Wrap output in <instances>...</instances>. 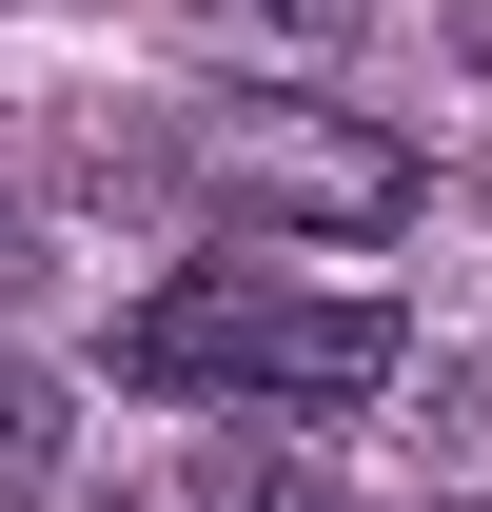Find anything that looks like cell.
Here are the masks:
<instances>
[{
  "instance_id": "1",
  "label": "cell",
  "mask_w": 492,
  "mask_h": 512,
  "mask_svg": "<svg viewBox=\"0 0 492 512\" xmlns=\"http://www.w3.org/2000/svg\"><path fill=\"white\" fill-rule=\"evenodd\" d=\"M394 296H296V276H256V256H197L119 316V375L138 394H256V414H355L394 394Z\"/></svg>"
},
{
  "instance_id": "2",
  "label": "cell",
  "mask_w": 492,
  "mask_h": 512,
  "mask_svg": "<svg viewBox=\"0 0 492 512\" xmlns=\"http://www.w3.org/2000/svg\"><path fill=\"white\" fill-rule=\"evenodd\" d=\"M197 197L217 217H276V237H394L414 217V138L335 119V99H256V119L197 138Z\"/></svg>"
},
{
  "instance_id": "3",
  "label": "cell",
  "mask_w": 492,
  "mask_h": 512,
  "mask_svg": "<svg viewBox=\"0 0 492 512\" xmlns=\"http://www.w3.org/2000/svg\"><path fill=\"white\" fill-rule=\"evenodd\" d=\"M178 512H335V473H315L296 434H197V473H178Z\"/></svg>"
},
{
  "instance_id": "4",
  "label": "cell",
  "mask_w": 492,
  "mask_h": 512,
  "mask_svg": "<svg viewBox=\"0 0 492 512\" xmlns=\"http://www.w3.org/2000/svg\"><path fill=\"white\" fill-rule=\"evenodd\" d=\"M60 473H79V394H60V375H0V493L60 512Z\"/></svg>"
},
{
  "instance_id": "5",
  "label": "cell",
  "mask_w": 492,
  "mask_h": 512,
  "mask_svg": "<svg viewBox=\"0 0 492 512\" xmlns=\"http://www.w3.org/2000/svg\"><path fill=\"white\" fill-rule=\"evenodd\" d=\"M178 20H197V40H237V60H335L374 0H178Z\"/></svg>"
},
{
  "instance_id": "6",
  "label": "cell",
  "mask_w": 492,
  "mask_h": 512,
  "mask_svg": "<svg viewBox=\"0 0 492 512\" xmlns=\"http://www.w3.org/2000/svg\"><path fill=\"white\" fill-rule=\"evenodd\" d=\"M0 296H40V237H20V217H0Z\"/></svg>"
}]
</instances>
